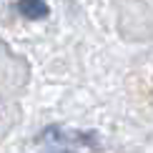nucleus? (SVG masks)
I'll use <instances>...</instances> for the list:
<instances>
[{"label": "nucleus", "instance_id": "f03ea898", "mask_svg": "<svg viewBox=\"0 0 153 153\" xmlns=\"http://www.w3.org/2000/svg\"><path fill=\"white\" fill-rule=\"evenodd\" d=\"M15 10L20 13L23 18H28V20H40V18H48L50 5L45 0H20V3L15 5Z\"/></svg>", "mask_w": 153, "mask_h": 153}, {"label": "nucleus", "instance_id": "f257e3e1", "mask_svg": "<svg viewBox=\"0 0 153 153\" xmlns=\"http://www.w3.org/2000/svg\"><path fill=\"white\" fill-rule=\"evenodd\" d=\"M43 141L50 143V148H63V151H73L80 153V148H95L98 146V136L95 133H75L65 128H48L43 133Z\"/></svg>", "mask_w": 153, "mask_h": 153}, {"label": "nucleus", "instance_id": "7ed1b4c3", "mask_svg": "<svg viewBox=\"0 0 153 153\" xmlns=\"http://www.w3.org/2000/svg\"><path fill=\"white\" fill-rule=\"evenodd\" d=\"M48 153H73V151H63V148H50Z\"/></svg>", "mask_w": 153, "mask_h": 153}]
</instances>
